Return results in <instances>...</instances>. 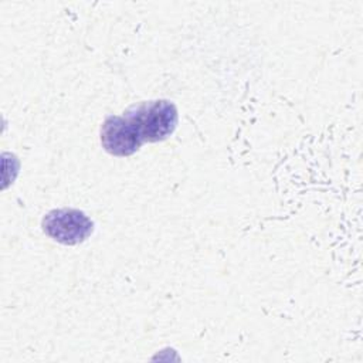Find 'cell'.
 Listing matches in <instances>:
<instances>
[{
	"label": "cell",
	"mask_w": 363,
	"mask_h": 363,
	"mask_svg": "<svg viewBox=\"0 0 363 363\" xmlns=\"http://www.w3.org/2000/svg\"><path fill=\"white\" fill-rule=\"evenodd\" d=\"M140 140L155 143L167 139L177 126L179 113L172 101L155 99L132 105L123 112Z\"/></svg>",
	"instance_id": "6da1fadb"
},
{
	"label": "cell",
	"mask_w": 363,
	"mask_h": 363,
	"mask_svg": "<svg viewBox=\"0 0 363 363\" xmlns=\"http://www.w3.org/2000/svg\"><path fill=\"white\" fill-rule=\"evenodd\" d=\"M44 233L57 242L75 245L84 242L94 233V221L77 208H55L41 221Z\"/></svg>",
	"instance_id": "7a4b0ae2"
},
{
	"label": "cell",
	"mask_w": 363,
	"mask_h": 363,
	"mask_svg": "<svg viewBox=\"0 0 363 363\" xmlns=\"http://www.w3.org/2000/svg\"><path fill=\"white\" fill-rule=\"evenodd\" d=\"M101 143L109 155L125 157L138 152L143 142L123 115H109L101 126Z\"/></svg>",
	"instance_id": "3957f363"
}]
</instances>
